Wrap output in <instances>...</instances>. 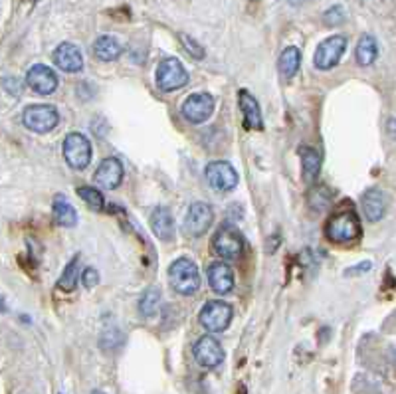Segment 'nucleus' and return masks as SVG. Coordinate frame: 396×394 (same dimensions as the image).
<instances>
[{
	"instance_id": "nucleus-9",
	"label": "nucleus",
	"mask_w": 396,
	"mask_h": 394,
	"mask_svg": "<svg viewBox=\"0 0 396 394\" xmlns=\"http://www.w3.org/2000/svg\"><path fill=\"white\" fill-rule=\"evenodd\" d=\"M232 321V307L224 302H208L200 311V325L210 333H220L228 329Z\"/></svg>"
},
{
	"instance_id": "nucleus-27",
	"label": "nucleus",
	"mask_w": 396,
	"mask_h": 394,
	"mask_svg": "<svg viewBox=\"0 0 396 394\" xmlns=\"http://www.w3.org/2000/svg\"><path fill=\"white\" fill-rule=\"evenodd\" d=\"M78 194L79 198L88 204L89 208H93V210H103L105 201H103V194H101L98 189H93V186H79Z\"/></svg>"
},
{
	"instance_id": "nucleus-20",
	"label": "nucleus",
	"mask_w": 396,
	"mask_h": 394,
	"mask_svg": "<svg viewBox=\"0 0 396 394\" xmlns=\"http://www.w3.org/2000/svg\"><path fill=\"white\" fill-rule=\"evenodd\" d=\"M52 216H54V222L64 226V228H74V226L78 224V213H76V208L69 204V201L66 196H56V198H54Z\"/></svg>"
},
{
	"instance_id": "nucleus-22",
	"label": "nucleus",
	"mask_w": 396,
	"mask_h": 394,
	"mask_svg": "<svg viewBox=\"0 0 396 394\" xmlns=\"http://www.w3.org/2000/svg\"><path fill=\"white\" fill-rule=\"evenodd\" d=\"M299 159H301L303 179L315 181L317 174L321 171V155L311 147H299Z\"/></svg>"
},
{
	"instance_id": "nucleus-16",
	"label": "nucleus",
	"mask_w": 396,
	"mask_h": 394,
	"mask_svg": "<svg viewBox=\"0 0 396 394\" xmlns=\"http://www.w3.org/2000/svg\"><path fill=\"white\" fill-rule=\"evenodd\" d=\"M238 105L240 112L244 115V125L248 129H256L262 131L264 129V119H262V112H260V103L257 100L246 90H240L238 93Z\"/></svg>"
},
{
	"instance_id": "nucleus-6",
	"label": "nucleus",
	"mask_w": 396,
	"mask_h": 394,
	"mask_svg": "<svg viewBox=\"0 0 396 394\" xmlns=\"http://www.w3.org/2000/svg\"><path fill=\"white\" fill-rule=\"evenodd\" d=\"M64 159L71 169L83 171L91 161V143L81 133H69L64 141Z\"/></svg>"
},
{
	"instance_id": "nucleus-18",
	"label": "nucleus",
	"mask_w": 396,
	"mask_h": 394,
	"mask_svg": "<svg viewBox=\"0 0 396 394\" xmlns=\"http://www.w3.org/2000/svg\"><path fill=\"white\" fill-rule=\"evenodd\" d=\"M148 224H151V230L157 236L158 240L163 242H168L173 240L175 236V220H173V214L168 213V208L165 206H158L153 210L151 218H148Z\"/></svg>"
},
{
	"instance_id": "nucleus-11",
	"label": "nucleus",
	"mask_w": 396,
	"mask_h": 394,
	"mask_svg": "<svg viewBox=\"0 0 396 394\" xmlns=\"http://www.w3.org/2000/svg\"><path fill=\"white\" fill-rule=\"evenodd\" d=\"M214 220L212 206L206 203H194L190 204L187 216H185V232L192 238H200L202 234L210 228V224Z\"/></svg>"
},
{
	"instance_id": "nucleus-17",
	"label": "nucleus",
	"mask_w": 396,
	"mask_h": 394,
	"mask_svg": "<svg viewBox=\"0 0 396 394\" xmlns=\"http://www.w3.org/2000/svg\"><path fill=\"white\" fill-rule=\"evenodd\" d=\"M208 283L212 292L218 295H226L234 287V272L232 268L224 262H214L208 268Z\"/></svg>"
},
{
	"instance_id": "nucleus-32",
	"label": "nucleus",
	"mask_w": 396,
	"mask_h": 394,
	"mask_svg": "<svg viewBox=\"0 0 396 394\" xmlns=\"http://www.w3.org/2000/svg\"><path fill=\"white\" fill-rule=\"evenodd\" d=\"M93 394H105V393H93Z\"/></svg>"
},
{
	"instance_id": "nucleus-15",
	"label": "nucleus",
	"mask_w": 396,
	"mask_h": 394,
	"mask_svg": "<svg viewBox=\"0 0 396 394\" xmlns=\"http://www.w3.org/2000/svg\"><path fill=\"white\" fill-rule=\"evenodd\" d=\"M121 181H123V165H121V161H117L115 157H109L105 161H101L98 171H95V182L99 186L105 189V191H113L121 184Z\"/></svg>"
},
{
	"instance_id": "nucleus-3",
	"label": "nucleus",
	"mask_w": 396,
	"mask_h": 394,
	"mask_svg": "<svg viewBox=\"0 0 396 394\" xmlns=\"http://www.w3.org/2000/svg\"><path fill=\"white\" fill-rule=\"evenodd\" d=\"M212 250L226 260H234L238 258L242 250H244V236L240 234L236 226L232 224H224L220 226L212 238Z\"/></svg>"
},
{
	"instance_id": "nucleus-24",
	"label": "nucleus",
	"mask_w": 396,
	"mask_h": 394,
	"mask_svg": "<svg viewBox=\"0 0 396 394\" xmlns=\"http://www.w3.org/2000/svg\"><path fill=\"white\" fill-rule=\"evenodd\" d=\"M376 56H378V44H376V40L371 34H365L359 40L355 50V58L359 61V66H371V64H375Z\"/></svg>"
},
{
	"instance_id": "nucleus-12",
	"label": "nucleus",
	"mask_w": 396,
	"mask_h": 394,
	"mask_svg": "<svg viewBox=\"0 0 396 394\" xmlns=\"http://www.w3.org/2000/svg\"><path fill=\"white\" fill-rule=\"evenodd\" d=\"M192 354L197 359V363L204 369H216L218 364L224 361V349L218 343L214 337L204 335L202 339H198L192 347Z\"/></svg>"
},
{
	"instance_id": "nucleus-28",
	"label": "nucleus",
	"mask_w": 396,
	"mask_h": 394,
	"mask_svg": "<svg viewBox=\"0 0 396 394\" xmlns=\"http://www.w3.org/2000/svg\"><path fill=\"white\" fill-rule=\"evenodd\" d=\"M346 18L345 11H343V6H333V8H329V11L323 14V24L325 26H339V24H343Z\"/></svg>"
},
{
	"instance_id": "nucleus-19",
	"label": "nucleus",
	"mask_w": 396,
	"mask_h": 394,
	"mask_svg": "<svg viewBox=\"0 0 396 394\" xmlns=\"http://www.w3.org/2000/svg\"><path fill=\"white\" fill-rule=\"evenodd\" d=\"M363 213H365L368 222H378L386 213V198L385 194L376 189L365 192L363 196Z\"/></svg>"
},
{
	"instance_id": "nucleus-31",
	"label": "nucleus",
	"mask_w": 396,
	"mask_h": 394,
	"mask_svg": "<svg viewBox=\"0 0 396 394\" xmlns=\"http://www.w3.org/2000/svg\"><path fill=\"white\" fill-rule=\"evenodd\" d=\"M386 129H388V135H390L392 139H396V119H390L388 125H386Z\"/></svg>"
},
{
	"instance_id": "nucleus-8",
	"label": "nucleus",
	"mask_w": 396,
	"mask_h": 394,
	"mask_svg": "<svg viewBox=\"0 0 396 394\" xmlns=\"http://www.w3.org/2000/svg\"><path fill=\"white\" fill-rule=\"evenodd\" d=\"M206 182L218 192H230L238 186L236 169L226 161H212L204 171Z\"/></svg>"
},
{
	"instance_id": "nucleus-7",
	"label": "nucleus",
	"mask_w": 396,
	"mask_h": 394,
	"mask_svg": "<svg viewBox=\"0 0 396 394\" xmlns=\"http://www.w3.org/2000/svg\"><path fill=\"white\" fill-rule=\"evenodd\" d=\"M346 50V38L345 36H331L323 40L317 46L315 56H313V64L317 70H331L341 61L343 54Z\"/></svg>"
},
{
	"instance_id": "nucleus-13",
	"label": "nucleus",
	"mask_w": 396,
	"mask_h": 394,
	"mask_svg": "<svg viewBox=\"0 0 396 394\" xmlns=\"http://www.w3.org/2000/svg\"><path fill=\"white\" fill-rule=\"evenodd\" d=\"M26 83H28L30 90H34L40 95H50L58 90V76L48 66L36 64L26 73Z\"/></svg>"
},
{
	"instance_id": "nucleus-21",
	"label": "nucleus",
	"mask_w": 396,
	"mask_h": 394,
	"mask_svg": "<svg viewBox=\"0 0 396 394\" xmlns=\"http://www.w3.org/2000/svg\"><path fill=\"white\" fill-rule=\"evenodd\" d=\"M121 44L113 36H99L93 44V54L101 61H115L121 56Z\"/></svg>"
},
{
	"instance_id": "nucleus-23",
	"label": "nucleus",
	"mask_w": 396,
	"mask_h": 394,
	"mask_svg": "<svg viewBox=\"0 0 396 394\" xmlns=\"http://www.w3.org/2000/svg\"><path fill=\"white\" fill-rule=\"evenodd\" d=\"M299 64H301V52L296 46H289L286 50L281 52L279 56V73L284 80H291L299 70Z\"/></svg>"
},
{
	"instance_id": "nucleus-2",
	"label": "nucleus",
	"mask_w": 396,
	"mask_h": 394,
	"mask_svg": "<svg viewBox=\"0 0 396 394\" xmlns=\"http://www.w3.org/2000/svg\"><path fill=\"white\" fill-rule=\"evenodd\" d=\"M168 282L180 295H194L200 289V273L197 263L188 258H178L168 268Z\"/></svg>"
},
{
	"instance_id": "nucleus-30",
	"label": "nucleus",
	"mask_w": 396,
	"mask_h": 394,
	"mask_svg": "<svg viewBox=\"0 0 396 394\" xmlns=\"http://www.w3.org/2000/svg\"><path fill=\"white\" fill-rule=\"evenodd\" d=\"M81 283L86 285V287H95L99 283V273L93 270V268H86L83 272H81Z\"/></svg>"
},
{
	"instance_id": "nucleus-4",
	"label": "nucleus",
	"mask_w": 396,
	"mask_h": 394,
	"mask_svg": "<svg viewBox=\"0 0 396 394\" xmlns=\"http://www.w3.org/2000/svg\"><path fill=\"white\" fill-rule=\"evenodd\" d=\"M22 121H24V125L28 127L30 131L48 133L52 129H56V125L59 123V113L54 105L36 103V105L26 107Z\"/></svg>"
},
{
	"instance_id": "nucleus-5",
	"label": "nucleus",
	"mask_w": 396,
	"mask_h": 394,
	"mask_svg": "<svg viewBox=\"0 0 396 394\" xmlns=\"http://www.w3.org/2000/svg\"><path fill=\"white\" fill-rule=\"evenodd\" d=\"M155 81L161 91H177L188 83V71L177 58H167L158 64Z\"/></svg>"
},
{
	"instance_id": "nucleus-26",
	"label": "nucleus",
	"mask_w": 396,
	"mask_h": 394,
	"mask_svg": "<svg viewBox=\"0 0 396 394\" xmlns=\"http://www.w3.org/2000/svg\"><path fill=\"white\" fill-rule=\"evenodd\" d=\"M78 272H79V258L76 256L71 262H68V265L64 268V272H62V277H59L58 285L62 289H66V292H71L76 285H78Z\"/></svg>"
},
{
	"instance_id": "nucleus-25",
	"label": "nucleus",
	"mask_w": 396,
	"mask_h": 394,
	"mask_svg": "<svg viewBox=\"0 0 396 394\" xmlns=\"http://www.w3.org/2000/svg\"><path fill=\"white\" fill-rule=\"evenodd\" d=\"M158 302H161V292L157 287H148L147 292L143 293L141 302H139V311L143 317H153L158 311Z\"/></svg>"
},
{
	"instance_id": "nucleus-29",
	"label": "nucleus",
	"mask_w": 396,
	"mask_h": 394,
	"mask_svg": "<svg viewBox=\"0 0 396 394\" xmlns=\"http://www.w3.org/2000/svg\"><path fill=\"white\" fill-rule=\"evenodd\" d=\"M180 42H182L185 50H187L192 58H197V60H202V58H204V48H202L194 38H190L187 34H180Z\"/></svg>"
},
{
	"instance_id": "nucleus-14",
	"label": "nucleus",
	"mask_w": 396,
	"mask_h": 394,
	"mask_svg": "<svg viewBox=\"0 0 396 394\" xmlns=\"http://www.w3.org/2000/svg\"><path fill=\"white\" fill-rule=\"evenodd\" d=\"M52 60L59 70L66 71V73H78L83 68V56H81L78 46H74L71 42H62L54 50Z\"/></svg>"
},
{
	"instance_id": "nucleus-10",
	"label": "nucleus",
	"mask_w": 396,
	"mask_h": 394,
	"mask_svg": "<svg viewBox=\"0 0 396 394\" xmlns=\"http://www.w3.org/2000/svg\"><path fill=\"white\" fill-rule=\"evenodd\" d=\"M214 105L216 103H214L212 95H208V93H192L185 100L180 112H182L188 123L198 125V123H204L210 119V115L214 113Z\"/></svg>"
},
{
	"instance_id": "nucleus-1",
	"label": "nucleus",
	"mask_w": 396,
	"mask_h": 394,
	"mask_svg": "<svg viewBox=\"0 0 396 394\" xmlns=\"http://www.w3.org/2000/svg\"><path fill=\"white\" fill-rule=\"evenodd\" d=\"M325 234L331 242L349 244L361 238L363 228H361V220L355 210H341L329 218Z\"/></svg>"
}]
</instances>
